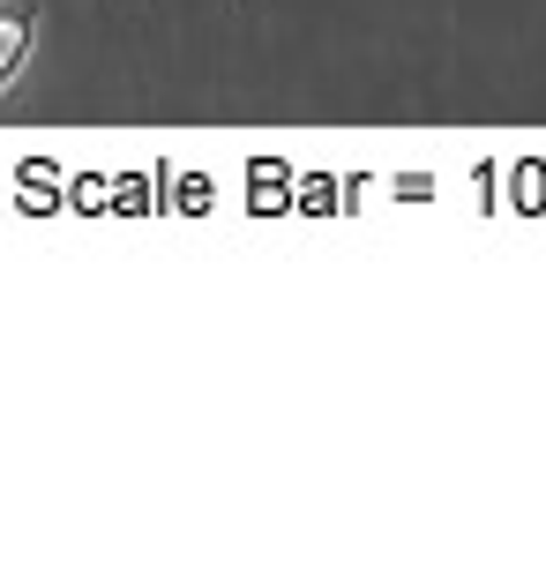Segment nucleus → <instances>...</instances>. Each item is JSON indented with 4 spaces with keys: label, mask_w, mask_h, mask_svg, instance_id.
Wrapping results in <instances>:
<instances>
[{
    "label": "nucleus",
    "mask_w": 546,
    "mask_h": 561,
    "mask_svg": "<svg viewBox=\"0 0 546 561\" xmlns=\"http://www.w3.org/2000/svg\"><path fill=\"white\" fill-rule=\"evenodd\" d=\"M38 31H45L38 0H0V98L31 76V60H38Z\"/></svg>",
    "instance_id": "obj_1"
}]
</instances>
